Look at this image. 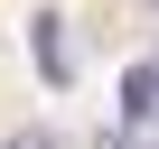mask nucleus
<instances>
[{"instance_id":"f257e3e1","label":"nucleus","mask_w":159,"mask_h":149,"mask_svg":"<svg viewBox=\"0 0 159 149\" xmlns=\"http://www.w3.org/2000/svg\"><path fill=\"white\" fill-rule=\"evenodd\" d=\"M28 47H38V74H47V84H75V47H66V19H28Z\"/></svg>"},{"instance_id":"f03ea898","label":"nucleus","mask_w":159,"mask_h":149,"mask_svg":"<svg viewBox=\"0 0 159 149\" xmlns=\"http://www.w3.org/2000/svg\"><path fill=\"white\" fill-rule=\"evenodd\" d=\"M122 112H131V121H150V112H159V74H150V65H131V74H122Z\"/></svg>"},{"instance_id":"7ed1b4c3","label":"nucleus","mask_w":159,"mask_h":149,"mask_svg":"<svg viewBox=\"0 0 159 149\" xmlns=\"http://www.w3.org/2000/svg\"><path fill=\"white\" fill-rule=\"evenodd\" d=\"M10 149H56V130H19V140H10Z\"/></svg>"}]
</instances>
